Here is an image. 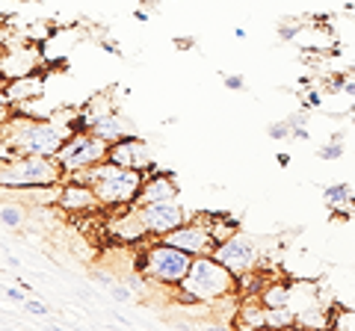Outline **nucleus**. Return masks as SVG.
Here are the masks:
<instances>
[{
	"label": "nucleus",
	"instance_id": "obj_27",
	"mask_svg": "<svg viewBox=\"0 0 355 331\" xmlns=\"http://www.w3.org/2000/svg\"><path fill=\"white\" fill-rule=\"evenodd\" d=\"M222 80H225V86L228 89H234V92H240L243 86H246V80H243L240 74H222Z\"/></svg>",
	"mask_w": 355,
	"mask_h": 331
},
{
	"label": "nucleus",
	"instance_id": "obj_12",
	"mask_svg": "<svg viewBox=\"0 0 355 331\" xmlns=\"http://www.w3.org/2000/svg\"><path fill=\"white\" fill-rule=\"evenodd\" d=\"M39 62H42V51L39 48H33V45H15V48H9L6 57H0V74H3L6 80H15V77L42 71Z\"/></svg>",
	"mask_w": 355,
	"mask_h": 331
},
{
	"label": "nucleus",
	"instance_id": "obj_19",
	"mask_svg": "<svg viewBox=\"0 0 355 331\" xmlns=\"http://www.w3.org/2000/svg\"><path fill=\"white\" fill-rule=\"evenodd\" d=\"M323 202L331 207V211H349V207H355V193H352V186L349 184H329L326 190H323Z\"/></svg>",
	"mask_w": 355,
	"mask_h": 331
},
{
	"label": "nucleus",
	"instance_id": "obj_15",
	"mask_svg": "<svg viewBox=\"0 0 355 331\" xmlns=\"http://www.w3.org/2000/svg\"><path fill=\"white\" fill-rule=\"evenodd\" d=\"M110 234H113L119 242H128V246H137L139 240H146L148 237V231L146 225L139 222V213H137V207H119L116 216L110 219Z\"/></svg>",
	"mask_w": 355,
	"mask_h": 331
},
{
	"label": "nucleus",
	"instance_id": "obj_28",
	"mask_svg": "<svg viewBox=\"0 0 355 331\" xmlns=\"http://www.w3.org/2000/svg\"><path fill=\"white\" fill-rule=\"evenodd\" d=\"M299 30H302L299 24H287V27H282V30H279V36H282L284 42H293V39L299 36Z\"/></svg>",
	"mask_w": 355,
	"mask_h": 331
},
{
	"label": "nucleus",
	"instance_id": "obj_9",
	"mask_svg": "<svg viewBox=\"0 0 355 331\" xmlns=\"http://www.w3.org/2000/svg\"><path fill=\"white\" fill-rule=\"evenodd\" d=\"M163 242H169V246H178V249H184L187 255H193V258H202V255H214V249H216V240L214 234L207 231L205 222H198V219H187L184 225H178L175 231H169V234H163L157 237Z\"/></svg>",
	"mask_w": 355,
	"mask_h": 331
},
{
	"label": "nucleus",
	"instance_id": "obj_24",
	"mask_svg": "<svg viewBox=\"0 0 355 331\" xmlns=\"http://www.w3.org/2000/svg\"><path fill=\"white\" fill-rule=\"evenodd\" d=\"M266 134H270V139H291V125L284 121H275V125L266 127Z\"/></svg>",
	"mask_w": 355,
	"mask_h": 331
},
{
	"label": "nucleus",
	"instance_id": "obj_11",
	"mask_svg": "<svg viewBox=\"0 0 355 331\" xmlns=\"http://www.w3.org/2000/svg\"><path fill=\"white\" fill-rule=\"evenodd\" d=\"M57 204L62 207V211L69 213H89V211H104L101 202H98L95 190L83 181H62V190L57 193Z\"/></svg>",
	"mask_w": 355,
	"mask_h": 331
},
{
	"label": "nucleus",
	"instance_id": "obj_3",
	"mask_svg": "<svg viewBox=\"0 0 355 331\" xmlns=\"http://www.w3.org/2000/svg\"><path fill=\"white\" fill-rule=\"evenodd\" d=\"M65 169L57 157L44 154H15L0 160V190H53L62 186Z\"/></svg>",
	"mask_w": 355,
	"mask_h": 331
},
{
	"label": "nucleus",
	"instance_id": "obj_1",
	"mask_svg": "<svg viewBox=\"0 0 355 331\" xmlns=\"http://www.w3.org/2000/svg\"><path fill=\"white\" fill-rule=\"evenodd\" d=\"M237 293H240V278L214 255L193 258L190 272L175 287V299H181L187 305H202V302L210 305V302L231 299Z\"/></svg>",
	"mask_w": 355,
	"mask_h": 331
},
{
	"label": "nucleus",
	"instance_id": "obj_5",
	"mask_svg": "<svg viewBox=\"0 0 355 331\" xmlns=\"http://www.w3.org/2000/svg\"><path fill=\"white\" fill-rule=\"evenodd\" d=\"M190 263H193V255L157 240L139 255V272L146 281H154L160 287H178L184 281V275L190 272Z\"/></svg>",
	"mask_w": 355,
	"mask_h": 331
},
{
	"label": "nucleus",
	"instance_id": "obj_2",
	"mask_svg": "<svg viewBox=\"0 0 355 331\" xmlns=\"http://www.w3.org/2000/svg\"><path fill=\"white\" fill-rule=\"evenodd\" d=\"M74 181H83L95 190L98 202L107 211H119V207H130L137 204V198L142 193V184H146V172L139 169H128V166H119V163H98L86 172H74L71 175Z\"/></svg>",
	"mask_w": 355,
	"mask_h": 331
},
{
	"label": "nucleus",
	"instance_id": "obj_17",
	"mask_svg": "<svg viewBox=\"0 0 355 331\" xmlns=\"http://www.w3.org/2000/svg\"><path fill=\"white\" fill-rule=\"evenodd\" d=\"M258 299L263 302V307H291V281H263Z\"/></svg>",
	"mask_w": 355,
	"mask_h": 331
},
{
	"label": "nucleus",
	"instance_id": "obj_16",
	"mask_svg": "<svg viewBox=\"0 0 355 331\" xmlns=\"http://www.w3.org/2000/svg\"><path fill=\"white\" fill-rule=\"evenodd\" d=\"M196 219L207 225V231L214 234L216 242H225L228 237H234L237 231H240V222H237V219H234V216H225V213H198Z\"/></svg>",
	"mask_w": 355,
	"mask_h": 331
},
{
	"label": "nucleus",
	"instance_id": "obj_25",
	"mask_svg": "<svg viewBox=\"0 0 355 331\" xmlns=\"http://www.w3.org/2000/svg\"><path fill=\"white\" fill-rule=\"evenodd\" d=\"M305 107H308V109H311V107H323V92H320L317 86L305 92Z\"/></svg>",
	"mask_w": 355,
	"mask_h": 331
},
{
	"label": "nucleus",
	"instance_id": "obj_6",
	"mask_svg": "<svg viewBox=\"0 0 355 331\" xmlns=\"http://www.w3.org/2000/svg\"><path fill=\"white\" fill-rule=\"evenodd\" d=\"M107 151H110V142L95 136L92 130H74V134L65 139V145L57 151V163L65 169V175L86 172V169H92V166L104 163Z\"/></svg>",
	"mask_w": 355,
	"mask_h": 331
},
{
	"label": "nucleus",
	"instance_id": "obj_22",
	"mask_svg": "<svg viewBox=\"0 0 355 331\" xmlns=\"http://www.w3.org/2000/svg\"><path fill=\"white\" fill-rule=\"evenodd\" d=\"M0 222L9 225V228H18L21 222H24V213H21L18 204H3L0 207Z\"/></svg>",
	"mask_w": 355,
	"mask_h": 331
},
{
	"label": "nucleus",
	"instance_id": "obj_23",
	"mask_svg": "<svg viewBox=\"0 0 355 331\" xmlns=\"http://www.w3.org/2000/svg\"><path fill=\"white\" fill-rule=\"evenodd\" d=\"M21 305H24V311L30 314V316H51L53 311H51V307L48 305H44L42 299H24V302H21Z\"/></svg>",
	"mask_w": 355,
	"mask_h": 331
},
{
	"label": "nucleus",
	"instance_id": "obj_31",
	"mask_svg": "<svg viewBox=\"0 0 355 331\" xmlns=\"http://www.w3.org/2000/svg\"><path fill=\"white\" fill-rule=\"evenodd\" d=\"M6 299L9 302H24V290H18V287H6Z\"/></svg>",
	"mask_w": 355,
	"mask_h": 331
},
{
	"label": "nucleus",
	"instance_id": "obj_20",
	"mask_svg": "<svg viewBox=\"0 0 355 331\" xmlns=\"http://www.w3.org/2000/svg\"><path fill=\"white\" fill-rule=\"evenodd\" d=\"M296 311L293 307H266V328H293Z\"/></svg>",
	"mask_w": 355,
	"mask_h": 331
},
{
	"label": "nucleus",
	"instance_id": "obj_18",
	"mask_svg": "<svg viewBox=\"0 0 355 331\" xmlns=\"http://www.w3.org/2000/svg\"><path fill=\"white\" fill-rule=\"evenodd\" d=\"M240 328H266V307L263 302H240L237 305V319Z\"/></svg>",
	"mask_w": 355,
	"mask_h": 331
},
{
	"label": "nucleus",
	"instance_id": "obj_4",
	"mask_svg": "<svg viewBox=\"0 0 355 331\" xmlns=\"http://www.w3.org/2000/svg\"><path fill=\"white\" fill-rule=\"evenodd\" d=\"M74 134L71 127L60 125L53 118H9L6 121V142L15 154H44L57 157L65 139Z\"/></svg>",
	"mask_w": 355,
	"mask_h": 331
},
{
	"label": "nucleus",
	"instance_id": "obj_29",
	"mask_svg": "<svg viewBox=\"0 0 355 331\" xmlns=\"http://www.w3.org/2000/svg\"><path fill=\"white\" fill-rule=\"evenodd\" d=\"M110 293H113V299H116V302H130V290H125V287L110 284Z\"/></svg>",
	"mask_w": 355,
	"mask_h": 331
},
{
	"label": "nucleus",
	"instance_id": "obj_30",
	"mask_svg": "<svg viewBox=\"0 0 355 331\" xmlns=\"http://www.w3.org/2000/svg\"><path fill=\"white\" fill-rule=\"evenodd\" d=\"M291 139H299V142H308L311 139V134H308V127L302 125V127H291Z\"/></svg>",
	"mask_w": 355,
	"mask_h": 331
},
{
	"label": "nucleus",
	"instance_id": "obj_13",
	"mask_svg": "<svg viewBox=\"0 0 355 331\" xmlns=\"http://www.w3.org/2000/svg\"><path fill=\"white\" fill-rule=\"evenodd\" d=\"M44 83H48V74L44 71H33L24 77H15V80L3 83V98L12 107H21L27 101H36V98L44 95Z\"/></svg>",
	"mask_w": 355,
	"mask_h": 331
},
{
	"label": "nucleus",
	"instance_id": "obj_26",
	"mask_svg": "<svg viewBox=\"0 0 355 331\" xmlns=\"http://www.w3.org/2000/svg\"><path fill=\"white\" fill-rule=\"evenodd\" d=\"M308 107L305 109H299V113H293V116H287V125L291 127H302V125H308Z\"/></svg>",
	"mask_w": 355,
	"mask_h": 331
},
{
	"label": "nucleus",
	"instance_id": "obj_10",
	"mask_svg": "<svg viewBox=\"0 0 355 331\" xmlns=\"http://www.w3.org/2000/svg\"><path fill=\"white\" fill-rule=\"evenodd\" d=\"M107 160L119 163V166H128V169H139V172L151 169V151H148V145L139 136H130V134L110 145Z\"/></svg>",
	"mask_w": 355,
	"mask_h": 331
},
{
	"label": "nucleus",
	"instance_id": "obj_21",
	"mask_svg": "<svg viewBox=\"0 0 355 331\" xmlns=\"http://www.w3.org/2000/svg\"><path fill=\"white\" fill-rule=\"evenodd\" d=\"M343 148H347V145H343V136H331L329 145H323V148L317 151V157H320V160H326V163L340 160V157H343Z\"/></svg>",
	"mask_w": 355,
	"mask_h": 331
},
{
	"label": "nucleus",
	"instance_id": "obj_14",
	"mask_svg": "<svg viewBox=\"0 0 355 331\" xmlns=\"http://www.w3.org/2000/svg\"><path fill=\"white\" fill-rule=\"evenodd\" d=\"M178 178L172 172H160V169H151L146 172V184H142V193L137 198V204H146V202H169V198H178Z\"/></svg>",
	"mask_w": 355,
	"mask_h": 331
},
{
	"label": "nucleus",
	"instance_id": "obj_8",
	"mask_svg": "<svg viewBox=\"0 0 355 331\" xmlns=\"http://www.w3.org/2000/svg\"><path fill=\"white\" fill-rule=\"evenodd\" d=\"M133 207H137L139 222L146 225L148 237H163L187 222V211L178 198H169V202H146V204H133Z\"/></svg>",
	"mask_w": 355,
	"mask_h": 331
},
{
	"label": "nucleus",
	"instance_id": "obj_7",
	"mask_svg": "<svg viewBox=\"0 0 355 331\" xmlns=\"http://www.w3.org/2000/svg\"><path fill=\"white\" fill-rule=\"evenodd\" d=\"M214 258L219 263H225V267L234 272L237 278H240V275H246V272H254V269H258V260H261L254 240L249 234H243V231H237V234L228 237L225 242H216Z\"/></svg>",
	"mask_w": 355,
	"mask_h": 331
}]
</instances>
